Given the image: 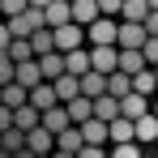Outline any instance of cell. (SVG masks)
Here are the masks:
<instances>
[{
  "label": "cell",
  "instance_id": "6da1fadb",
  "mask_svg": "<svg viewBox=\"0 0 158 158\" xmlns=\"http://www.w3.org/2000/svg\"><path fill=\"white\" fill-rule=\"evenodd\" d=\"M90 64L98 73H115L120 69V47L115 43H90Z\"/></svg>",
  "mask_w": 158,
  "mask_h": 158
},
{
  "label": "cell",
  "instance_id": "7a4b0ae2",
  "mask_svg": "<svg viewBox=\"0 0 158 158\" xmlns=\"http://www.w3.org/2000/svg\"><path fill=\"white\" fill-rule=\"evenodd\" d=\"M90 39H85V26L81 22H64V26H56V47L60 52H73V47H85Z\"/></svg>",
  "mask_w": 158,
  "mask_h": 158
},
{
  "label": "cell",
  "instance_id": "3957f363",
  "mask_svg": "<svg viewBox=\"0 0 158 158\" xmlns=\"http://www.w3.org/2000/svg\"><path fill=\"white\" fill-rule=\"evenodd\" d=\"M115 34H120V17H107V13L85 26V39L90 43H115Z\"/></svg>",
  "mask_w": 158,
  "mask_h": 158
},
{
  "label": "cell",
  "instance_id": "277c9868",
  "mask_svg": "<svg viewBox=\"0 0 158 158\" xmlns=\"http://www.w3.org/2000/svg\"><path fill=\"white\" fill-rule=\"evenodd\" d=\"M26 145H30V150H34L39 158H47V154L56 150V132L47 128V124H34V128L26 132Z\"/></svg>",
  "mask_w": 158,
  "mask_h": 158
},
{
  "label": "cell",
  "instance_id": "5b68a950",
  "mask_svg": "<svg viewBox=\"0 0 158 158\" xmlns=\"http://www.w3.org/2000/svg\"><path fill=\"white\" fill-rule=\"evenodd\" d=\"M81 137H85L90 145H107V141H111V124L98 120V115H90V120H81Z\"/></svg>",
  "mask_w": 158,
  "mask_h": 158
},
{
  "label": "cell",
  "instance_id": "8992f818",
  "mask_svg": "<svg viewBox=\"0 0 158 158\" xmlns=\"http://www.w3.org/2000/svg\"><path fill=\"white\" fill-rule=\"evenodd\" d=\"M145 111H150V94H141V90H128L120 98V115H128V120H141Z\"/></svg>",
  "mask_w": 158,
  "mask_h": 158
},
{
  "label": "cell",
  "instance_id": "52a82bcc",
  "mask_svg": "<svg viewBox=\"0 0 158 158\" xmlns=\"http://www.w3.org/2000/svg\"><path fill=\"white\" fill-rule=\"evenodd\" d=\"M141 43H145V22H120L115 47H141Z\"/></svg>",
  "mask_w": 158,
  "mask_h": 158
},
{
  "label": "cell",
  "instance_id": "ba28073f",
  "mask_svg": "<svg viewBox=\"0 0 158 158\" xmlns=\"http://www.w3.org/2000/svg\"><path fill=\"white\" fill-rule=\"evenodd\" d=\"M43 124H47V128L60 137V132L73 124V115H69V107H64V103H56V107H47V111H43Z\"/></svg>",
  "mask_w": 158,
  "mask_h": 158
},
{
  "label": "cell",
  "instance_id": "9c48e42d",
  "mask_svg": "<svg viewBox=\"0 0 158 158\" xmlns=\"http://www.w3.org/2000/svg\"><path fill=\"white\" fill-rule=\"evenodd\" d=\"M13 124H17L22 132H30L34 124H43V111H39L34 103H22V107H13Z\"/></svg>",
  "mask_w": 158,
  "mask_h": 158
},
{
  "label": "cell",
  "instance_id": "30bf717a",
  "mask_svg": "<svg viewBox=\"0 0 158 158\" xmlns=\"http://www.w3.org/2000/svg\"><path fill=\"white\" fill-rule=\"evenodd\" d=\"M94 64H90V47H73V52H64V73H90Z\"/></svg>",
  "mask_w": 158,
  "mask_h": 158
},
{
  "label": "cell",
  "instance_id": "8fae6325",
  "mask_svg": "<svg viewBox=\"0 0 158 158\" xmlns=\"http://www.w3.org/2000/svg\"><path fill=\"white\" fill-rule=\"evenodd\" d=\"M30 103L39 107V111H47V107L60 103V94H56V85H52V81H39V85L30 90Z\"/></svg>",
  "mask_w": 158,
  "mask_h": 158
},
{
  "label": "cell",
  "instance_id": "7c38bea8",
  "mask_svg": "<svg viewBox=\"0 0 158 158\" xmlns=\"http://www.w3.org/2000/svg\"><path fill=\"white\" fill-rule=\"evenodd\" d=\"M52 85H56V94H60V103H69V98L81 94V77H77V73H60Z\"/></svg>",
  "mask_w": 158,
  "mask_h": 158
},
{
  "label": "cell",
  "instance_id": "4fadbf2b",
  "mask_svg": "<svg viewBox=\"0 0 158 158\" xmlns=\"http://www.w3.org/2000/svg\"><path fill=\"white\" fill-rule=\"evenodd\" d=\"M120 141H137V120H128V115L111 120V145H120Z\"/></svg>",
  "mask_w": 158,
  "mask_h": 158
},
{
  "label": "cell",
  "instance_id": "5bb4252c",
  "mask_svg": "<svg viewBox=\"0 0 158 158\" xmlns=\"http://www.w3.org/2000/svg\"><path fill=\"white\" fill-rule=\"evenodd\" d=\"M13 81H22V85H30V90H34L39 81H47V77H43V69H39V56H34V60H22V64H17V77H13Z\"/></svg>",
  "mask_w": 158,
  "mask_h": 158
},
{
  "label": "cell",
  "instance_id": "9a60e30c",
  "mask_svg": "<svg viewBox=\"0 0 158 158\" xmlns=\"http://www.w3.org/2000/svg\"><path fill=\"white\" fill-rule=\"evenodd\" d=\"M98 17H103L98 0H73V22H81V26H90V22H98Z\"/></svg>",
  "mask_w": 158,
  "mask_h": 158
},
{
  "label": "cell",
  "instance_id": "2e32d148",
  "mask_svg": "<svg viewBox=\"0 0 158 158\" xmlns=\"http://www.w3.org/2000/svg\"><path fill=\"white\" fill-rule=\"evenodd\" d=\"M64 22H73V0H52L47 4V26H64Z\"/></svg>",
  "mask_w": 158,
  "mask_h": 158
},
{
  "label": "cell",
  "instance_id": "e0dca14e",
  "mask_svg": "<svg viewBox=\"0 0 158 158\" xmlns=\"http://www.w3.org/2000/svg\"><path fill=\"white\" fill-rule=\"evenodd\" d=\"M0 103H4V107H22V103H30V85H22V81H9V85L0 90Z\"/></svg>",
  "mask_w": 158,
  "mask_h": 158
},
{
  "label": "cell",
  "instance_id": "ac0fdd59",
  "mask_svg": "<svg viewBox=\"0 0 158 158\" xmlns=\"http://www.w3.org/2000/svg\"><path fill=\"white\" fill-rule=\"evenodd\" d=\"M81 94H90V98H98V94H107V73H98V69L81 73Z\"/></svg>",
  "mask_w": 158,
  "mask_h": 158
},
{
  "label": "cell",
  "instance_id": "d6986e66",
  "mask_svg": "<svg viewBox=\"0 0 158 158\" xmlns=\"http://www.w3.org/2000/svg\"><path fill=\"white\" fill-rule=\"evenodd\" d=\"M56 145H60V150H69V154H81V145H85V137H81V124H69V128L56 137Z\"/></svg>",
  "mask_w": 158,
  "mask_h": 158
},
{
  "label": "cell",
  "instance_id": "ffe728a7",
  "mask_svg": "<svg viewBox=\"0 0 158 158\" xmlns=\"http://www.w3.org/2000/svg\"><path fill=\"white\" fill-rule=\"evenodd\" d=\"M137 141L141 145H150V141H158V115H154V107L137 120Z\"/></svg>",
  "mask_w": 158,
  "mask_h": 158
},
{
  "label": "cell",
  "instance_id": "44dd1931",
  "mask_svg": "<svg viewBox=\"0 0 158 158\" xmlns=\"http://www.w3.org/2000/svg\"><path fill=\"white\" fill-rule=\"evenodd\" d=\"M30 47H34V56L56 52V30H52V26H39L34 34H30Z\"/></svg>",
  "mask_w": 158,
  "mask_h": 158
},
{
  "label": "cell",
  "instance_id": "7402d4cb",
  "mask_svg": "<svg viewBox=\"0 0 158 158\" xmlns=\"http://www.w3.org/2000/svg\"><path fill=\"white\" fill-rule=\"evenodd\" d=\"M94 115H98V120H107V124H111V120H115V115H120V98H115V94H111V90H107V94H98V98H94Z\"/></svg>",
  "mask_w": 158,
  "mask_h": 158
},
{
  "label": "cell",
  "instance_id": "603a6c76",
  "mask_svg": "<svg viewBox=\"0 0 158 158\" xmlns=\"http://www.w3.org/2000/svg\"><path fill=\"white\" fill-rule=\"evenodd\" d=\"M39 69H43V77L47 81H56L60 73H64V52L56 47V52H47V56H39Z\"/></svg>",
  "mask_w": 158,
  "mask_h": 158
},
{
  "label": "cell",
  "instance_id": "cb8c5ba5",
  "mask_svg": "<svg viewBox=\"0 0 158 158\" xmlns=\"http://www.w3.org/2000/svg\"><path fill=\"white\" fill-rule=\"evenodd\" d=\"M69 115H73V124H81V120H90V115H94V98H90V94H77V98H69Z\"/></svg>",
  "mask_w": 158,
  "mask_h": 158
},
{
  "label": "cell",
  "instance_id": "d4e9b609",
  "mask_svg": "<svg viewBox=\"0 0 158 158\" xmlns=\"http://www.w3.org/2000/svg\"><path fill=\"white\" fill-rule=\"evenodd\" d=\"M120 69L124 73H141L145 69V52L141 47H120Z\"/></svg>",
  "mask_w": 158,
  "mask_h": 158
},
{
  "label": "cell",
  "instance_id": "484cf974",
  "mask_svg": "<svg viewBox=\"0 0 158 158\" xmlns=\"http://www.w3.org/2000/svg\"><path fill=\"white\" fill-rule=\"evenodd\" d=\"M145 17H150V0H124L120 22H145Z\"/></svg>",
  "mask_w": 158,
  "mask_h": 158
},
{
  "label": "cell",
  "instance_id": "4316f807",
  "mask_svg": "<svg viewBox=\"0 0 158 158\" xmlns=\"http://www.w3.org/2000/svg\"><path fill=\"white\" fill-rule=\"evenodd\" d=\"M107 90L115 94V98H124L132 90V73H124V69H115V73H107Z\"/></svg>",
  "mask_w": 158,
  "mask_h": 158
},
{
  "label": "cell",
  "instance_id": "83f0119b",
  "mask_svg": "<svg viewBox=\"0 0 158 158\" xmlns=\"http://www.w3.org/2000/svg\"><path fill=\"white\" fill-rule=\"evenodd\" d=\"M132 90H141V94H158V77H154L150 64H145L141 73H132Z\"/></svg>",
  "mask_w": 158,
  "mask_h": 158
},
{
  "label": "cell",
  "instance_id": "f1b7e54d",
  "mask_svg": "<svg viewBox=\"0 0 158 158\" xmlns=\"http://www.w3.org/2000/svg\"><path fill=\"white\" fill-rule=\"evenodd\" d=\"M0 145H4V150H22V145H26V132L13 124V128H4V132H0Z\"/></svg>",
  "mask_w": 158,
  "mask_h": 158
},
{
  "label": "cell",
  "instance_id": "f546056e",
  "mask_svg": "<svg viewBox=\"0 0 158 158\" xmlns=\"http://www.w3.org/2000/svg\"><path fill=\"white\" fill-rule=\"evenodd\" d=\"M9 56H13L17 64H22V60H34V47H30V39H13V43H9Z\"/></svg>",
  "mask_w": 158,
  "mask_h": 158
},
{
  "label": "cell",
  "instance_id": "4dcf8cb0",
  "mask_svg": "<svg viewBox=\"0 0 158 158\" xmlns=\"http://www.w3.org/2000/svg\"><path fill=\"white\" fill-rule=\"evenodd\" d=\"M13 77H17V60L13 56H0V85H9Z\"/></svg>",
  "mask_w": 158,
  "mask_h": 158
},
{
  "label": "cell",
  "instance_id": "1f68e13d",
  "mask_svg": "<svg viewBox=\"0 0 158 158\" xmlns=\"http://www.w3.org/2000/svg\"><path fill=\"white\" fill-rule=\"evenodd\" d=\"M141 52H145V64L154 69V64H158V34H145V43H141Z\"/></svg>",
  "mask_w": 158,
  "mask_h": 158
},
{
  "label": "cell",
  "instance_id": "d6a6232c",
  "mask_svg": "<svg viewBox=\"0 0 158 158\" xmlns=\"http://www.w3.org/2000/svg\"><path fill=\"white\" fill-rule=\"evenodd\" d=\"M141 141H120L115 150H111V158H141V150H137Z\"/></svg>",
  "mask_w": 158,
  "mask_h": 158
},
{
  "label": "cell",
  "instance_id": "836d02e7",
  "mask_svg": "<svg viewBox=\"0 0 158 158\" xmlns=\"http://www.w3.org/2000/svg\"><path fill=\"white\" fill-rule=\"evenodd\" d=\"M22 9H30V0H0V17H17Z\"/></svg>",
  "mask_w": 158,
  "mask_h": 158
},
{
  "label": "cell",
  "instance_id": "e575fe53",
  "mask_svg": "<svg viewBox=\"0 0 158 158\" xmlns=\"http://www.w3.org/2000/svg\"><path fill=\"white\" fill-rule=\"evenodd\" d=\"M9 43H13V30H9V22L0 17V56H9Z\"/></svg>",
  "mask_w": 158,
  "mask_h": 158
},
{
  "label": "cell",
  "instance_id": "d590c367",
  "mask_svg": "<svg viewBox=\"0 0 158 158\" xmlns=\"http://www.w3.org/2000/svg\"><path fill=\"white\" fill-rule=\"evenodd\" d=\"M77 158H111V154H107L103 145H90V141H85V145H81V154H77Z\"/></svg>",
  "mask_w": 158,
  "mask_h": 158
},
{
  "label": "cell",
  "instance_id": "8d00e7d4",
  "mask_svg": "<svg viewBox=\"0 0 158 158\" xmlns=\"http://www.w3.org/2000/svg\"><path fill=\"white\" fill-rule=\"evenodd\" d=\"M98 9H103L107 17H120V9H124V0H98Z\"/></svg>",
  "mask_w": 158,
  "mask_h": 158
},
{
  "label": "cell",
  "instance_id": "74e56055",
  "mask_svg": "<svg viewBox=\"0 0 158 158\" xmlns=\"http://www.w3.org/2000/svg\"><path fill=\"white\" fill-rule=\"evenodd\" d=\"M4 128H13V107L0 103V132H4Z\"/></svg>",
  "mask_w": 158,
  "mask_h": 158
},
{
  "label": "cell",
  "instance_id": "f35d334b",
  "mask_svg": "<svg viewBox=\"0 0 158 158\" xmlns=\"http://www.w3.org/2000/svg\"><path fill=\"white\" fill-rule=\"evenodd\" d=\"M145 34H158V9H150V17H145Z\"/></svg>",
  "mask_w": 158,
  "mask_h": 158
},
{
  "label": "cell",
  "instance_id": "ab89813d",
  "mask_svg": "<svg viewBox=\"0 0 158 158\" xmlns=\"http://www.w3.org/2000/svg\"><path fill=\"white\" fill-rule=\"evenodd\" d=\"M13 158H39V154H34L30 145H22V150H13Z\"/></svg>",
  "mask_w": 158,
  "mask_h": 158
},
{
  "label": "cell",
  "instance_id": "60d3db41",
  "mask_svg": "<svg viewBox=\"0 0 158 158\" xmlns=\"http://www.w3.org/2000/svg\"><path fill=\"white\" fill-rule=\"evenodd\" d=\"M47 158H77V154H69V150H60V145H56V150H52Z\"/></svg>",
  "mask_w": 158,
  "mask_h": 158
},
{
  "label": "cell",
  "instance_id": "b9f144b4",
  "mask_svg": "<svg viewBox=\"0 0 158 158\" xmlns=\"http://www.w3.org/2000/svg\"><path fill=\"white\" fill-rule=\"evenodd\" d=\"M30 4H39V9H47V4H52V0H30Z\"/></svg>",
  "mask_w": 158,
  "mask_h": 158
},
{
  "label": "cell",
  "instance_id": "7bdbcfd3",
  "mask_svg": "<svg viewBox=\"0 0 158 158\" xmlns=\"http://www.w3.org/2000/svg\"><path fill=\"white\" fill-rule=\"evenodd\" d=\"M0 158H13V150H4V145H0Z\"/></svg>",
  "mask_w": 158,
  "mask_h": 158
},
{
  "label": "cell",
  "instance_id": "ee69618b",
  "mask_svg": "<svg viewBox=\"0 0 158 158\" xmlns=\"http://www.w3.org/2000/svg\"><path fill=\"white\" fill-rule=\"evenodd\" d=\"M150 9H158V0H150Z\"/></svg>",
  "mask_w": 158,
  "mask_h": 158
},
{
  "label": "cell",
  "instance_id": "f6af8a7d",
  "mask_svg": "<svg viewBox=\"0 0 158 158\" xmlns=\"http://www.w3.org/2000/svg\"><path fill=\"white\" fill-rule=\"evenodd\" d=\"M154 77H158V64H154Z\"/></svg>",
  "mask_w": 158,
  "mask_h": 158
},
{
  "label": "cell",
  "instance_id": "bcb514c9",
  "mask_svg": "<svg viewBox=\"0 0 158 158\" xmlns=\"http://www.w3.org/2000/svg\"><path fill=\"white\" fill-rule=\"evenodd\" d=\"M154 115H158V103H154Z\"/></svg>",
  "mask_w": 158,
  "mask_h": 158
},
{
  "label": "cell",
  "instance_id": "7dc6e473",
  "mask_svg": "<svg viewBox=\"0 0 158 158\" xmlns=\"http://www.w3.org/2000/svg\"><path fill=\"white\" fill-rule=\"evenodd\" d=\"M0 90H4V85H0Z\"/></svg>",
  "mask_w": 158,
  "mask_h": 158
}]
</instances>
